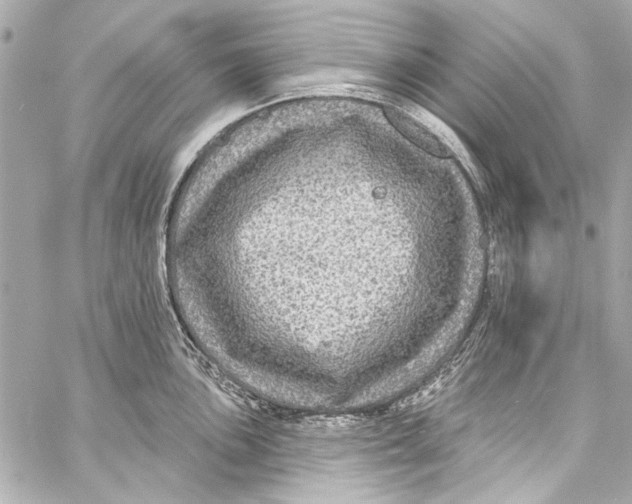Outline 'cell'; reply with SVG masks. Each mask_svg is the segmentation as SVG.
<instances>
[{"instance_id":"6da1fadb","label":"cell","mask_w":632,"mask_h":504,"mask_svg":"<svg viewBox=\"0 0 632 504\" xmlns=\"http://www.w3.org/2000/svg\"><path fill=\"white\" fill-rule=\"evenodd\" d=\"M383 113L396 130L420 149L439 158L453 155L450 146L413 115L392 106L384 107Z\"/></svg>"}]
</instances>
